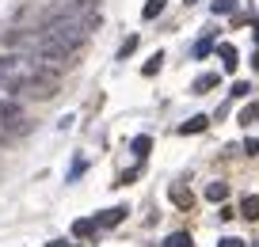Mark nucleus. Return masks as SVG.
I'll list each match as a JSON object with an SVG mask.
<instances>
[{"mask_svg": "<svg viewBox=\"0 0 259 247\" xmlns=\"http://www.w3.org/2000/svg\"><path fill=\"white\" fill-rule=\"evenodd\" d=\"M92 12H99V0H61V4H54V8L46 12L42 27L57 23V19H80V16H92Z\"/></svg>", "mask_w": 259, "mask_h": 247, "instance_id": "obj_1", "label": "nucleus"}, {"mask_svg": "<svg viewBox=\"0 0 259 247\" xmlns=\"http://www.w3.org/2000/svg\"><path fill=\"white\" fill-rule=\"evenodd\" d=\"M126 213H130L126 206H114V209H107V213L92 217V221H96V228H114V224H122V221H126Z\"/></svg>", "mask_w": 259, "mask_h": 247, "instance_id": "obj_2", "label": "nucleus"}, {"mask_svg": "<svg viewBox=\"0 0 259 247\" xmlns=\"http://www.w3.org/2000/svg\"><path fill=\"white\" fill-rule=\"evenodd\" d=\"M168 198H171V206H179V209H191V206H194L191 186H183V183H171V186H168Z\"/></svg>", "mask_w": 259, "mask_h": 247, "instance_id": "obj_3", "label": "nucleus"}, {"mask_svg": "<svg viewBox=\"0 0 259 247\" xmlns=\"http://www.w3.org/2000/svg\"><path fill=\"white\" fill-rule=\"evenodd\" d=\"M218 57H221V65H225V72H236V65H240V54H236L233 42H221V46H218Z\"/></svg>", "mask_w": 259, "mask_h": 247, "instance_id": "obj_4", "label": "nucleus"}, {"mask_svg": "<svg viewBox=\"0 0 259 247\" xmlns=\"http://www.w3.org/2000/svg\"><path fill=\"white\" fill-rule=\"evenodd\" d=\"M218 84H221V76H218V72H202V76H198V80L191 84V91H194V95H206V91H213Z\"/></svg>", "mask_w": 259, "mask_h": 247, "instance_id": "obj_5", "label": "nucleus"}, {"mask_svg": "<svg viewBox=\"0 0 259 247\" xmlns=\"http://www.w3.org/2000/svg\"><path fill=\"white\" fill-rule=\"evenodd\" d=\"M96 221H92V217H80V221H73V236L76 239H88V236H96Z\"/></svg>", "mask_w": 259, "mask_h": 247, "instance_id": "obj_6", "label": "nucleus"}, {"mask_svg": "<svg viewBox=\"0 0 259 247\" xmlns=\"http://www.w3.org/2000/svg\"><path fill=\"white\" fill-rule=\"evenodd\" d=\"M240 217L244 221H259V194H248V198L240 202Z\"/></svg>", "mask_w": 259, "mask_h": 247, "instance_id": "obj_7", "label": "nucleus"}, {"mask_svg": "<svg viewBox=\"0 0 259 247\" xmlns=\"http://www.w3.org/2000/svg\"><path fill=\"white\" fill-rule=\"evenodd\" d=\"M206 126H210V118H206V114H194V118H187L183 126H179V133H183V137L187 133H202Z\"/></svg>", "mask_w": 259, "mask_h": 247, "instance_id": "obj_8", "label": "nucleus"}, {"mask_svg": "<svg viewBox=\"0 0 259 247\" xmlns=\"http://www.w3.org/2000/svg\"><path fill=\"white\" fill-rule=\"evenodd\" d=\"M164 247H194V239H191V232H171L164 239Z\"/></svg>", "mask_w": 259, "mask_h": 247, "instance_id": "obj_9", "label": "nucleus"}, {"mask_svg": "<svg viewBox=\"0 0 259 247\" xmlns=\"http://www.w3.org/2000/svg\"><path fill=\"white\" fill-rule=\"evenodd\" d=\"M206 198L210 202H225L229 198V183H210L206 186Z\"/></svg>", "mask_w": 259, "mask_h": 247, "instance_id": "obj_10", "label": "nucleus"}, {"mask_svg": "<svg viewBox=\"0 0 259 247\" xmlns=\"http://www.w3.org/2000/svg\"><path fill=\"white\" fill-rule=\"evenodd\" d=\"M149 152H153V137H134V156L145 160Z\"/></svg>", "mask_w": 259, "mask_h": 247, "instance_id": "obj_11", "label": "nucleus"}, {"mask_svg": "<svg viewBox=\"0 0 259 247\" xmlns=\"http://www.w3.org/2000/svg\"><path fill=\"white\" fill-rule=\"evenodd\" d=\"M210 12L213 16H229V12H236V0H213Z\"/></svg>", "mask_w": 259, "mask_h": 247, "instance_id": "obj_12", "label": "nucleus"}, {"mask_svg": "<svg viewBox=\"0 0 259 247\" xmlns=\"http://www.w3.org/2000/svg\"><path fill=\"white\" fill-rule=\"evenodd\" d=\"M164 4H168V0H149L145 8H141V16H145V19H156V16L164 12Z\"/></svg>", "mask_w": 259, "mask_h": 247, "instance_id": "obj_13", "label": "nucleus"}, {"mask_svg": "<svg viewBox=\"0 0 259 247\" xmlns=\"http://www.w3.org/2000/svg\"><path fill=\"white\" fill-rule=\"evenodd\" d=\"M134 50H138V34H130V38H126V42L118 46V61H126V57L134 54Z\"/></svg>", "mask_w": 259, "mask_h": 247, "instance_id": "obj_14", "label": "nucleus"}, {"mask_svg": "<svg viewBox=\"0 0 259 247\" xmlns=\"http://www.w3.org/2000/svg\"><path fill=\"white\" fill-rule=\"evenodd\" d=\"M160 61H164V54H153V57H149V61H145V69H141V72H145V76H153V72H160Z\"/></svg>", "mask_w": 259, "mask_h": 247, "instance_id": "obj_15", "label": "nucleus"}, {"mask_svg": "<svg viewBox=\"0 0 259 247\" xmlns=\"http://www.w3.org/2000/svg\"><path fill=\"white\" fill-rule=\"evenodd\" d=\"M240 122H244V126H248V122H259V103L244 107V111H240Z\"/></svg>", "mask_w": 259, "mask_h": 247, "instance_id": "obj_16", "label": "nucleus"}, {"mask_svg": "<svg viewBox=\"0 0 259 247\" xmlns=\"http://www.w3.org/2000/svg\"><path fill=\"white\" fill-rule=\"evenodd\" d=\"M248 91H251V84H248V80H236L229 95H233V99H244V95H248Z\"/></svg>", "mask_w": 259, "mask_h": 247, "instance_id": "obj_17", "label": "nucleus"}, {"mask_svg": "<svg viewBox=\"0 0 259 247\" xmlns=\"http://www.w3.org/2000/svg\"><path fill=\"white\" fill-rule=\"evenodd\" d=\"M210 46H213V42H210V38H202L198 46H194V57H206V54H210Z\"/></svg>", "mask_w": 259, "mask_h": 247, "instance_id": "obj_18", "label": "nucleus"}, {"mask_svg": "<svg viewBox=\"0 0 259 247\" xmlns=\"http://www.w3.org/2000/svg\"><path fill=\"white\" fill-rule=\"evenodd\" d=\"M218 247H244V239H236V236H225Z\"/></svg>", "mask_w": 259, "mask_h": 247, "instance_id": "obj_19", "label": "nucleus"}, {"mask_svg": "<svg viewBox=\"0 0 259 247\" xmlns=\"http://www.w3.org/2000/svg\"><path fill=\"white\" fill-rule=\"evenodd\" d=\"M84 168H88V164H84V160H76V164H73V171H69V179H76V175H84Z\"/></svg>", "mask_w": 259, "mask_h": 247, "instance_id": "obj_20", "label": "nucleus"}, {"mask_svg": "<svg viewBox=\"0 0 259 247\" xmlns=\"http://www.w3.org/2000/svg\"><path fill=\"white\" fill-rule=\"evenodd\" d=\"M244 152H248V156H259V141H248V144H244Z\"/></svg>", "mask_w": 259, "mask_h": 247, "instance_id": "obj_21", "label": "nucleus"}, {"mask_svg": "<svg viewBox=\"0 0 259 247\" xmlns=\"http://www.w3.org/2000/svg\"><path fill=\"white\" fill-rule=\"evenodd\" d=\"M46 247H76V243H65V239H54V243H46Z\"/></svg>", "mask_w": 259, "mask_h": 247, "instance_id": "obj_22", "label": "nucleus"}, {"mask_svg": "<svg viewBox=\"0 0 259 247\" xmlns=\"http://www.w3.org/2000/svg\"><path fill=\"white\" fill-rule=\"evenodd\" d=\"M251 34H255V42H259V19H251Z\"/></svg>", "mask_w": 259, "mask_h": 247, "instance_id": "obj_23", "label": "nucleus"}, {"mask_svg": "<svg viewBox=\"0 0 259 247\" xmlns=\"http://www.w3.org/2000/svg\"><path fill=\"white\" fill-rule=\"evenodd\" d=\"M251 65H255V72H259V50H255V57H251Z\"/></svg>", "mask_w": 259, "mask_h": 247, "instance_id": "obj_24", "label": "nucleus"}, {"mask_svg": "<svg viewBox=\"0 0 259 247\" xmlns=\"http://www.w3.org/2000/svg\"><path fill=\"white\" fill-rule=\"evenodd\" d=\"M187 4H194V0H187Z\"/></svg>", "mask_w": 259, "mask_h": 247, "instance_id": "obj_25", "label": "nucleus"}]
</instances>
